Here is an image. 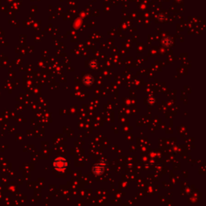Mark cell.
I'll list each match as a JSON object with an SVG mask.
<instances>
[{"label":"cell","mask_w":206,"mask_h":206,"mask_svg":"<svg viewBox=\"0 0 206 206\" xmlns=\"http://www.w3.org/2000/svg\"><path fill=\"white\" fill-rule=\"evenodd\" d=\"M53 168L58 172H64L67 169L68 163L65 157L58 156L56 157L52 162Z\"/></svg>","instance_id":"obj_1"},{"label":"cell","mask_w":206,"mask_h":206,"mask_svg":"<svg viewBox=\"0 0 206 206\" xmlns=\"http://www.w3.org/2000/svg\"><path fill=\"white\" fill-rule=\"evenodd\" d=\"M107 159H106L105 158H102L98 163H95V164L92 167V172H93L94 175H96V176L102 175L103 173H104L105 170L107 168Z\"/></svg>","instance_id":"obj_2"},{"label":"cell","mask_w":206,"mask_h":206,"mask_svg":"<svg viewBox=\"0 0 206 206\" xmlns=\"http://www.w3.org/2000/svg\"><path fill=\"white\" fill-rule=\"evenodd\" d=\"M94 81V78L93 77V76H91V75H85V76L83 77V83H84L85 85H87V86H90V85H93Z\"/></svg>","instance_id":"obj_3"},{"label":"cell","mask_w":206,"mask_h":206,"mask_svg":"<svg viewBox=\"0 0 206 206\" xmlns=\"http://www.w3.org/2000/svg\"><path fill=\"white\" fill-rule=\"evenodd\" d=\"M157 100L156 98H155V97H149L148 98V102L149 105H151V106H153V105H155V103H156Z\"/></svg>","instance_id":"obj_4"}]
</instances>
